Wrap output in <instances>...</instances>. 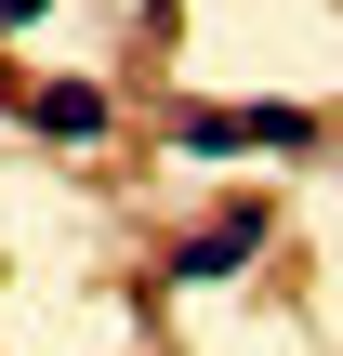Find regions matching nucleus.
I'll return each mask as SVG.
<instances>
[{
  "label": "nucleus",
  "instance_id": "nucleus-3",
  "mask_svg": "<svg viewBox=\"0 0 343 356\" xmlns=\"http://www.w3.org/2000/svg\"><path fill=\"white\" fill-rule=\"evenodd\" d=\"M26 119L66 132V145H93V132H106V92H93V79H26Z\"/></svg>",
  "mask_w": 343,
  "mask_h": 356
},
{
  "label": "nucleus",
  "instance_id": "nucleus-4",
  "mask_svg": "<svg viewBox=\"0 0 343 356\" xmlns=\"http://www.w3.org/2000/svg\"><path fill=\"white\" fill-rule=\"evenodd\" d=\"M26 13H40V0H0V26H26Z\"/></svg>",
  "mask_w": 343,
  "mask_h": 356
},
{
  "label": "nucleus",
  "instance_id": "nucleus-2",
  "mask_svg": "<svg viewBox=\"0 0 343 356\" xmlns=\"http://www.w3.org/2000/svg\"><path fill=\"white\" fill-rule=\"evenodd\" d=\"M251 251H264V211H225V225H198V238L172 251V277H238Z\"/></svg>",
  "mask_w": 343,
  "mask_h": 356
},
{
  "label": "nucleus",
  "instance_id": "nucleus-1",
  "mask_svg": "<svg viewBox=\"0 0 343 356\" xmlns=\"http://www.w3.org/2000/svg\"><path fill=\"white\" fill-rule=\"evenodd\" d=\"M185 145H198V159H238V145H317V119H304V106H198Z\"/></svg>",
  "mask_w": 343,
  "mask_h": 356
}]
</instances>
